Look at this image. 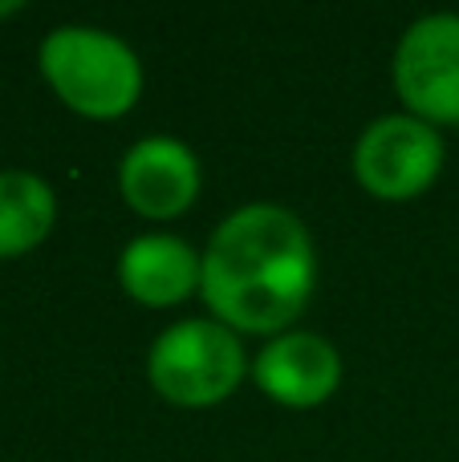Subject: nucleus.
Instances as JSON below:
<instances>
[{"mask_svg": "<svg viewBox=\"0 0 459 462\" xmlns=\"http://www.w3.org/2000/svg\"><path fill=\"white\" fill-rule=\"evenodd\" d=\"M444 134L415 114H382L354 143V179L382 203H411L444 171Z\"/></svg>", "mask_w": 459, "mask_h": 462, "instance_id": "nucleus-4", "label": "nucleus"}, {"mask_svg": "<svg viewBox=\"0 0 459 462\" xmlns=\"http://www.w3.org/2000/svg\"><path fill=\"white\" fill-rule=\"evenodd\" d=\"M317 247L309 227L276 203L232 211L203 247L200 296L232 333L281 337L309 309Z\"/></svg>", "mask_w": 459, "mask_h": 462, "instance_id": "nucleus-1", "label": "nucleus"}, {"mask_svg": "<svg viewBox=\"0 0 459 462\" xmlns=\"http://www.w3.org/2000/svg\"><path fill=\"white\" fill-rule=\"evenodd\" d=\"M244 374H252L240 333L220 325L216 317L175 320L155 337L146 353V377L163 402L183 410L220 406L240 390Z\"/></svg>", "mask_w": 459, "mask_h": 462, "instance_id": "nucleus-3", "label": "nucleus"}, {"mask_svg": "<svg viewBox=\"0 0 459 462\" xmlns=\"http://www.w3.org/2000/svg\"><path fill=\"white\" fill-rule=\"evenodd\" d=\"M57 224V195L33 171H0V260L24 255Z\"/></svg>", "mask_w": 459, "mask_h": 462, "instance_id": "nucleus-9", "label": "nucleus"}, {"mask_svg": "<svg viewBox=\"0 0 459 462\" xmlns=\"http://www.w3.org/2000/svg\"><path fill=\"white\" fill-rule=\"evenodd\" d=\"M200 159L187 143L155 134L135 143L118 162V191L135 216L179 219L200 199Z\"/></svg>", "mask_w": 459, "mask_h": 462, "instance_id": "nucleus-6", "label": "nucleus"}, {"mask_svg": "<svg viewBox=\"0 0 459 462\" xmlns=\"http://www.w3.org/2000/svg\"><path fill=\"white\" fill-rule=\"evenodd\" d=\"M252 382L276 406L314 410L330 402L342 385V357L322 333L289 328L281 337H268V345L252 357Z\"/></svg>", "mask_w": 459, "mask_h": 462, "instance_id": "nucleus-7", "label": "nucleus"}, {"mask_svg": "<svg viewBox=\"0 0 459 462\" xmlns=\"http://www.w3.org/2000/svg\"><path fill=\"white\" fill-rule=\"evenodd\" d=\"M41 73L49 89L81 118L110 122L135 110L143 94V61L118 32L94 24H57L41 41Z\"/></svg>", "mask_w": 459, "mask_h": 462, "instance_id": "nucleus-2", "label": "nucleus"}, {"mask_svg": "<svg viewBox=\"0 0 459 462\" xmlns=\"http://www.w3.org/2000/svg\"><path fill=\"white\" fill-rule=\"evenodd\" d=\"M13 13H21V0H0V21L13 16Z\"/></svg>", "mask_w": 459, "mask_h": 462, "instance_id": "nucleus-10", "label": "nucleus"}, {"mask_svg": "<svg viewBox=\"0 0 459 462\" xmlns=\"http://www.w3.org/2000/svg\"><path fill=\"white\" fill-rule=\"evenodd\" d=\"M203 276V252H195L187 239L151 231L135 236L118 255V284L130 300L146 309H171L187 296L200 292Z\"/></svg>", "mask_w": 459, "mask_h": 462, "instance_id": "nucleus-8", "label": "nucleus"}, {"mask_svg": "<svg viewBox=\"0 0 459 462\" xmlns=\"http://www.w3.org/2000/svg\"><path fill=\"white\" fill-rule=\"evenodd\" d=\"M390 78L407 114L431 126H459V16L431 13L407 24Z\"/></svg>", "mask_w": 459, "mask_h": 462, "instance_id": "nucleus-5", "label": "nucleus"}]
</instances>
